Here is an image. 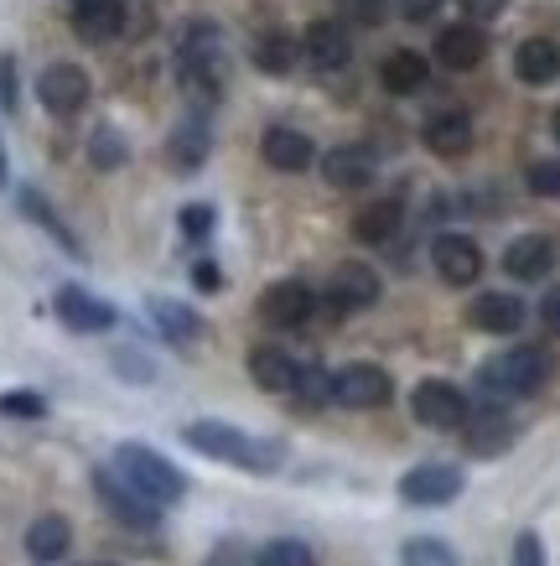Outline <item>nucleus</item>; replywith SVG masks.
I'll use <instances>...</instances> for the list:
<instances>
[{"label":"nucleus","instance_id":"bb28decb","mask_svg":"<svg viewBox=\"0 0 560 566\" xmlns=\"http://www.w3.org/2000/svg\"><path fill=\"white\" fill-rule=\"evenodd\" d=\"M379 84L390 88L394 99H410V94H421V88L431 84V63H425L421 52L400 48V52H390V57L379 63Z\"/></svg>","mask_w":560,"mask_h":566},{"label":"nucleus","instance_id":"4c0bfd02","mask_svg":"<svg viewBox=\"0 0 560 566\" xmlns=\"http://www.w3.org/2000/svg\"><path fill=\"white\" fill-rule=\"evenodd\" d=\"M21 104V73H17V57L11 52H0V109H11L17 115Z\"/></svg>","mask_w":560,"mask_h":566},{"label":"nucleus","instance_id":"f704fd0d","mask_svg":"<svg viewBox=\"0 0 560 566\" xmlns=\"http://www.w3.org/2000/svg\"><path fill=\"white\" fill-rule=\"evenodd\" d=\"M0 416H17V421H42L47 416V400L36 390H6L0 395Z\"/></svg>","mask_w":560,"mask_h":566},{"label":"nucleus","instance_id":"a211bd4d","mask_svg":"<svg viewBox=\"0 0 560 566\" xmlns=\"http://www.w3.org/2000/svg\"><path fill=\"white\" fill-rule=\"evenodd\" d=\"M311 312H317V292H311L306 281H275V286H265V296H260V317L275 327H302Z\"/></svg>","mask_w":560,"mask_h":566},{"label":"nucleus","instance_id":"1a4fd4ad","mask_svg":"<svg viewBox=\"0 0 560 566\" xmlns=\"http://www.w3.org/2000/svg\"><path fill=\"white\" fill-rule=\"evenodd\" d=\"M88 94H94V84H88V73L78 69V63H47L42 78H36V99H42V109L57 115V120L78 115L88 104Z\"/></svg>","mask_w":560,"mask_h":566},{"label":"nucleus","instance_id":"0eeeda50","mask_svg":"<svg viewBox=\"0 0 560 566\" xmlns=\"http://www.w3.org/2000/svg\"><path fill=\"white\" fill-rule=\"evenodd\" d=\"M94 494H99V504L125 531H156V525H161V510H156L151 499H140L115 468H94Z\"/></svg>","mask_w":560,"mask_h":566},{"label":"nucleus","instance_id":"58836bf2","mask_svg":"<svg viewBox=\"0 0 560 566\" xmlns=\"http://www.w3.org/2000/svg\"><path fill=\"white\" fill-rule=\"evenodd\" d=\"M177 223H182L187 240H208V234H213V208H208V203H187Z\"/></svg>","mask_w":560,"mask_h":566},{"label":"nucleus","instance_id":"4be33fe9","mask_svg":"<svg viewBox=\"0 0 560 566\" xmlns=\"http://www.w3.org/2000/svg\"><path fill=\"white\" fill-rule=\"evenodd\" d=\"M514 78L529 88L556 84L560 78V42H550V36H525V42L514 48Z\"/></svg>","mask_w":560,"mask_h":566},{"label":"nucleus","instance_id":"2f4dec72","mask_svg":"<svg viewBox=\"0 0 560 566\" xmlns=\"http://www.w3.org/2000/svg\"><path fill=\"white\" fill-rule=\"evenodd\" d=\"M88 161H94V172H119L130 161V146H125V136H119L115 125H99L88 136Z\"/></svg>","mask_w":560,"mask_h":566},{"label":"nucleus","instance_id":"6e6552de","mask_svg":"<svg viewBox=\"0 0 560 566\" xmlns=\"http://www.w3.org/2000/svg\"><path fill=\"white\" fill-rule=\"evenodd\" d=\"M462 489H467V479H462L457 463H415L405 479H400V499L415 504V510H442Z\"/></svg>","mask_w":560,"mask_h":566},{"label":"nucleus","instance_id":"473e14b6","mask_svg":"<svg viewBox=\"0 0 560 566\" xmlns=\"http://www.w3.org/2000/svg\"><path fill=\"white\" fill-rule=\"evenodd\" d=\"M400 566H462V556L436 535H415L400 546Z\"/></svg>","mask_w":560,"mask_h":566},{"label":"nucleus","instance_id":"393cba45","mask_svg":"<svg viewBox=\"0 0 560 566\" xmlns=\"http://www.w3.org/2000/svg\"><path fill=\"white\" fill-rule=\"evenodd\" d=\"M504 271L514 281H545V275L556 271V240H545V234H519V240L504 250Z\"/></svg>","mask_w":560,"mask_h":566},{"label":"nucleus","instance_id":"9d476101","mask_svg":"<svg viewBox=\"0 0 560 566\" xmlns=\"http://www.w3.org/2000/svg\"><path fill=\"white\" fill-rule=\"evenodd\" d=\"M302 52H306V63H311L317 73L348 69V63H353V32H348V21H332V17L311 21L306 36H302Z\"/></svg>","mask_w":560,"mask_h":566},{"label":"nucleus","instance_id":"aec40b11","mask_svg":"<svg viewBox=\"0 0 560 566\" xmlns=\"http://www.w3.org/2000/svg\"><path fill=\"white\" fill-rule=\"evenodd\" d=\"M260 156H265V167H275V172H306V167L317 161V146H311L306 130L271 125V130L260 136Z\"/></svg>","mask_w":560,"mask_h":566},{"label":"nucleus","instance_id":"423d86ee","mask_svg":"<svg viewBox=\"0 0 560 566\" xmlns=\"http://www.w3.org/2000/svg\"><path fill=\"white\" fill-rule=\"evenodd\" d=\"M332 400L348 406V411H379V406L394 400V379L379 364H342L332 375Z\"/></svg>","mask_w":560,"mask_h":566},{"label":"nucleus","instance_id":"f257e3e1","mask_svg":"<svg viewBox=\"0 0 560 566\" xmlns=\"http://www.w3.org/2000/svg\"><path fill=\"white\" fill-rule=\"evenodd\" d=\"M182 442L192 447V452L213 458V463L244 468V473H275V468H281V447H275V442H260V437L229 427V421H187V427H182Z\"/></svg>","mask_w":560,"mask_h":566},{"label":"nucleus","instance_id":"79ce46f5","mask_svg":"<svg viewBox=\"0 0 560 566\" xmlns=\"http://www.w3.org/2000/svg\"><path fill=\"white\" fill-rule=\"evenodd\" d=\"M115 369L119 375H130V385H151L156 369L146 359H136V354H115Z\"/></svg>","mask_w":560,"mask_h":566},{"label":"nucleus","instance_id":"c9c22d12","mask_svg":"<svg viewBox=\"0 0 560 566\" xmlns=\"http://www.w3.org/2000/svg\"><path fill=\"white\" fill-rule=\"evenodd\" d=\"M296 395H302L306 406H323V400H332V375L327 369H302V379H296Z\"/></svg>","mask_w":560,"mask_h":566},{"label":"nucleus","instance_id":"c85d7f7f","mask_svg":"<svg viewBox=\"0 0 560 566\" xmlns=\"http://www.w3.org/2000/svg\"><path fill=\"white\" fill-rule=\"evenodd\" d=\"M400 223H405V208L400 198H379V203L358 208L353 213V240L358 244H390L400 234Z\"/></svg>","mask_w":560,"mask_h":566},{"label":"nucleus","instance_id":"20e7f679","mask_svg":"<svg viewBox=\"0 0 560 566\" xmlns=\"http://www.w3.org/2000/svg\"><path fill=\"white\" fill-rule=\"evenodd\" d=\"M177 73H182L187 88H198L203 99H219L223 84H229V57H223V42L208 21H192L182 32V48H177Z\"/></svg>","mask_w":560,"mask_h":566},{"label":"nucleus","instance_id":"2eb2a0df","mask_svg":"<svg viewBox=\"0 0 560 566\" xmlns=\"http://www.w3.org/2000/svg\"><path fill=\"white\" fill-rule=\"evenodd\" d=\"M379 296H384L379 271H373V265H358V260L338 265L332 281H327V302H332V312H363V307H373Z\"/></svg>","mask_w":560,"mask_h":566},{"label":"nucleus","instance_id":"c03bdc74","mask_svg":"<svg viewBox=\"0 0 560 566\" xmlns=\"http://www.w3.org/2000/svg\"><path fill=\"white\" fill-rule=\"evenodd\" d=\"M192 286H198V292H219L223 286L219 265H213V260H198V265H192Z\"/></svg>","mask_w":560,"mask_h":566},{"label":"nucleus","instance_id":"cd10ccee","mask_svg":"<svg viewBox=\"0 0 560 566\" xmlns=\"http://www.w3.org/2000/svg\"><path fill=\"white\" fill-rule=\"evenodd\" d=\"M68 546H73V525L63 515H36L32 525H27V556H32V562H42V566L63 562Z\"/></svg>","mask_w":560,"mask_h":566},{"label":"nucleus","instance_id":"39448f33","mask_svg":"<svg viewBox=\"0 0 560 566\" xmlns=\"http://www.w3.org/2000/svg\"><path fill=\"white\" fill-rule=\"evenodd\" d=\"M410 411L431 431H462V421L473 416V406H467V390H457L452 379H421L415 395H410Z\"/></svg>","mask_w":560,"mask_h":566},{"label":"nucleus","instance_id":"6ab92c4d","mask_svg":"<svg viewBox=\"0 0 560 566\" xmlns=\"http://www.w3.org/2000/svg\"><path fill=\"white\" fill-rule=\"evenodd\" d=\"M68 21L78 42H115L125 32V0H68Z\"/></svg>","mask_w":560,"mask_h":566},{"label":"nucleus","instance_id":"a19ab883","mask_svg":"<svg viewBox=\"0 0 560 566\" xmlns=\"http://www.w3.org/2000/svg\"><path fill=\"white\" fill-rule=\"evenodd\" d=\"M514 566H545V541L535 531H525L514 541Z\"/></svg>","mask_w":560,"mask_h":566},{"label":"nucleus","instance_id":"f8f14e48","mask_svg":"<svg viewBox=\"0 0 560 566\" xmlns=\"http://www.w3.org/2000/svg\"><path fill=\"white\" fill-rule=\"evenodd\" d=\"M421 140H425V151H431V156L457 161V156L473 151V140H477L473 115H467V109H436V115H425Z\"/></svg>","mask_w":560,"mask_h":566},{"label":"nucleus","instance_id":"4468645a","mask_svg":"<svg viewBox=\"0 0 560 566\" xmlns=\"http://www.w3.org/2000/svg\"><path fill=\"white\" fill-rule=\"evenodd\" d=\"M519 427L509 421V411H498V406H483L462 421V447L473 452V458H498V452H509Z\"/></svg>","mask_w":560,"mask_h":566},{"label":"nucleus","instance_id":"ea45409f","mask_svg":"<svg viewBox=\"0 0 560 566\" xmlns=\"http://www.w3.org/2000/svg\"><path fill=\"white\" fill-rule=\"evenodd\" d=\"M462 6V21H473V27H488L509 11V0H457Z\"/></svg>","mask_w":560,"mask_h":566},{"label":"nucleus","instance_id":"72a5a7b5","mask_svg":"<svg viewBox=\"0 0 560 566\" xmlns=\"http://www.w3.org/2000/svg\"><path fill=\"white\" fill-rule=\"evenodd\" d=\"M255 566H317V551L306 546V541H296V535H281L271 546H260Z\"/></svg>","mask_w":560,"mask_h":566},{"label":"nucleus","instance_id":"37998d69","mask_svg":"<svg viewBox=\"0 0 560 566\" xmlns=\"http://www.w3.org/2000/svg\"><path fill=\"white\" fill-rule=\"evenodd\" d=\"M394 11L405 21H431L436 11H442V0H394Z\"/></svg>","mask_w":560,"mask_h":566},{"label":"nucleus","instance_id":"de8ad7c7","mask_svg":"<svg viewBox=\"0 0 560 566\" xmlns=\"http://www.w3.org/2000/svg\"><path fill=\"white\" fill-rule=\"evenodd\" d=\"M550 136L560 140V109H556V115H550Z\"/></svg>","mask_w":560,"mask_h":566},{"label":"nucleus","instance_id":"e433bc0d","mask_svg":"<svg viewBox=\"0 0 560 566\" xmlns=\"http://www.w3.org/2000/svg\"><path fill=\"white\" fill-rule=\"evenodd\" d=\"M529 192L560 203V161H535V167H529Z\"/></svg>","mask_w":560,"mask_h":566},{"label":"nucleus","instance_id":"ddd939ff","mask_svg":"<svg viewBox=\"0 0 560 566\" xmlns=\"http://www.w3.org/2000/svg\"><path fill=\"white\" fill-rule=\"evenodd\" d=\"M52 312H57V323L73 327V333H109V327H115V307H109L104 296L84 292V286H57Z\"/></svg>","mask_w":560,"mask_h":566},{"label":"nucleus","instance_id":"5701e85b","mask_svg":"<svg viewBox=\"0 0 560 566\" xmlns=\"http://www.w3.org/2000/svg\"><path fill=\"white\" fill-rule=\"evenodd\" d=\"M373 172H379V167H373V151H363V146H332V151L323 156L327 188H338V192L369 188Z\"/></svg>","mask_w":560,"mask_h":566},{"label":"nucleus","instance_id":"8fccbe9b","mask_svg":"<svg viewBox=\"0 0 560 566\" xmlns=\"http://www.w3.org/2000/svg\"><path fill=\"white\" fill-rule=\"evenodd\" d=\"M88 566H115V562H88Z\"/></svg>","mask_w":560,"mask_h":566},{"label":"nucleus","instance_id":"412c9836","mask_svg":"<svg viewBox=\"0 0 560 566\" xmlns=\"http://www.w3.org/2000/svg\"><path fill=\"white\" fill-rule=\"evenodd\" d=\"M146 312H151L156 333H161L167 344H177V348H192L208 333L203 317L187 307V302H171V296H151V302H146Z\"/></svg>","mask_w":560,"mask_h":566},{"label":"nucleus","instance_id":"b1692460","mask_svg":"<svg viewBox=\"0 0 560 566\" xmlns=\"http://www.w3.org/2000/svg\"><path fill=\"white\" fill-rule=\"evenodd\" d=\"M250 379H255L260 390H271V395H296V379H302V364L290 359L286 348L260 344V348H250Z\"/></svg>","mask_w":560,"mask_h":566},{"label":"nucleus","instance_id":"dca6fc26","mask_svg":"<svg viewBox=\"0 0 560 566\" xmlns=\"http://www.w3.org/2000/svg\"><path fill=\"white\" fill-rule=\"evenodd\" d=\"M483 57H488L483 27H473V21L442 27V36H436V63H442L446 73H473V69H483Z\"/></svg>","mask_w":560,"mask_h":566},{"label":"nucleus","instance_id":"f03ea898","mask_svg":"<svg viewBox=\"0 0 560 566\" xmlns=\"http://www.w3.org/2000/svg\"><path fill=\"white\" fill-rule=\"evenodd\" d=\"M556 375V359L545 348L525 344V348H509L477 369V390L493 395V400H525V395H540Z\"/></svg>","mask_w":560,"mask_h":566},{"label":"nucleus","instance_id":"9b49d317","mask_svg":"<svg viewBox=\"0 0 560 566\" xmlns=\"http://www.w3.org/2000/svg\"><path fill=\"white\" fill-rule=\"evenodd\" d=\"M431 265H436V275H442L446 286H473L477 275H483V244L473 234H436Z\"/></svg>","mask_w":560,"mask_h":566},{"label":"nucleus","instance_id":"a18cd8bd","mask_svg":"<svg viewBox=\"0 0 560 566\" xmlns=\"http://www.w3.org/2000/svg\"><path fill=\"white\" fill-rule=\"evenodd\" d=\"M540 323H545V333H550V338H560V286H556V292H545Z\"/></svg>","mask_w":560,"mask_h":566},{"label":"nucleus","instance_id":"49530a36","mask_svg":"<svg viewBox=\"0 0 560 566\" xmlns=\"http://www.w3.org/2000/svg\"><path fill=\"white\" fill-rule=\"evenodd\" d=\"M348 11H353L358 21H369V27H379V21H384V0H348Z\"/></svg>","mask_w":560,"mask_h":566},{"label":"nucleus","instance_id":"7ed1b4c3","mask_svg":"<svg viewBox=\"0 0 560 566\" xmlns=\"http://www.w3.org/2000/svg\"><path fill=\"white\" fill-rule=\"evenodd\" d=\"M115 473L130 483L140 499H151L156 510H167V504H177V499L187 494V473L146 442H119L115 447Z\"/></svg>","mask_w":560,"mask_h":566},{"label":"nucleus","instance_id":"09e8293b","mask_svg":"<svg viewBox=\"0 0 560 566\" xmlns=\"http://www.w3.org/2000/svg\"><path fill=\"white\" fill-rule=\"evenodd\" d=\"M0 182H6V151H0Z\"/></svg>","mask_w":560,"mask_h":566},{"label":"nucleus","instance_id":"c756f323","mask_svg":"<svg viewBox=\"0 0 560 566\" xmlns=\"http://www.w3.org/2000/svg\"><path fill=\"white\" fill-rule=\"evenodd\" d=\"M17 203H21V213H27V219H32L36 229H42V234H52V240L63 244L68 255L84 260V240H78V234H73L68 223L57 219V208H52L47 198H42V192H36V188H21V192H17Z\"/></svg>","mask_w":560,"mask_h":566},{"label":"nucleus","instance_id":"7c9ffc66","mask_svg":"<svg viewBox=\"0 0 560 566\" xmlns=\"http://www.w3.org/2000/svg\"><path fill=\"white\" fill-rule=\"evenodd\" d=\"M296 57H302V42L290 32H281V27H275V32H260L255 48H250V63H255L260 73H271V78L296 69Z\"/></svg>","mask_w":560,"mask_h":566},{"label":"nucleus","instance_id":"a878e982","mask_svg":"<svg viewBox=\"0 0 560 566\" xmlns=\"http://www.w3.org/2000/svg\"><path fill=\"white\" fill-rule=\"evenodd\" d=\"M208 151H213V130H208L203 115L182 120L177 130H171V140H167V161L177 167V172H198V167L208 161Z\"/></svg>","mask_w":560,"mask_h":566},{"label":"nucleus","instance_id":"f3484780","mask_svg":"<svg viewBox=\"0 0 560 566\" xmlns=\"http://www.w3.org/2000/svg\"><path fill=\"white\" fill-rule=\"evenodd\" d=\"M525 317H529L525 296H514V292H483V296H473V307H467V323H473L477 333H493V338L519 333Z\"/></svg>","mask_w":560,"mask_h":566}]
</instances>
